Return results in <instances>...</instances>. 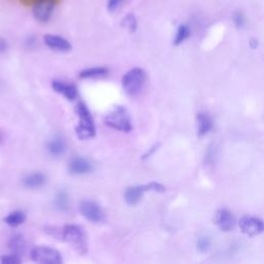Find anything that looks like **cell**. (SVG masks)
<instances>
[{"label":"cell","mask_w":264,"mask_h":264,"mask_svg":"<svg viewBox=\"0 0 264 264\" xmlns=\"http://www.w3.org/2000/svg\"><path fill=\"white\" fill-rule=\"evenodd\" d=\"M75 112L78 117V123L75 128L77 138L83 141L94 138L96 135V129L92 115L87 105L83 102L78 103L75 108Z\"/></svg>","instance_id":"6da1fadb"},{"label":"cell","mask_w":264,"mask_h":264,"mask_svg":"<svg viewBox=\"0 0 264 264\" xmlns=\"http://www.w3.org/2000/svg\"><path fill=\"white\" fill-rule=\"evenodd\" d=\"M63 239L68 243L78 254H86L88 251L87 235L81 226L68 224L63 227Z\"/></svg>","instance_id":"7a4b0ae2"},{"label":"cell","mask_w":264,"mask_h":264,"mask_svg":"<svg viewBox=\"0 0 264 264\" xmlns=\"http://www.w3.org/2000/svg\"><path fill=\"white\" fill-rule=\"evenodd\" d=\"M146 72L142 68H134L125 73L122 78V85L125 92L130 96H136L143 90L146 83Z\"/></svg>","instance_id":"3957f363"},{"label":"cell","mask_w":264,"mask_h":264,"mask_svg":"<svg viewBox=\"0 0 264 264\" xmlns=\"http://www.w3.org/2000/svg\"><path fill=\"white\" fill-rule=\"evenodd\" d=\"M104 123L109 127L118 131L130 132L132 130L129 114L123 107H117L113 112L105 116Z\"/></svg>","instance_id":"277c9868"},{"label":"cell","mask_w":264,"mask_h":264,"mask_svg":"<svg viewBox=\"0 0 264 264\" xmlns=\"http://www.w3.org/2000/svg\"><path fill=\"white\" fill-rule=\"evenodd\" d=\"M31 258L34 262L41 264H61V254L50 247H35L31 251Z\"/></svg>","instance_id":"5b68a950"},{"label":"cell","mask_w":264,"mask_h":264,"mask_svg":"<svg viewBox=\"0 0 264 264\" xmlns=\"http://www.w3.org/2000/svg\"><path fill=\"white\" fill-rule=\"evenodd\" d=\"M240 228L246 235L254 237L264 232V221L256 217L246 216L240 220Z\"/></svg>","instance_id":"8992f818"},{"label":"cell","mask_w":264,"mask_h":264,"mask_svg":"<svg viewBox=\"0 0 264 264\" xmlns=\"http://www.w3.org/2000/svg\"><path fill=\"white\" fill-rule=\"evenodd\" d=\"M55 0H40L33 6V16L40 23L50 21L55 7Z\"/></svg>","instance_id":"52a82bcc"},{"label":"cell","mask_w":264,"mask_h":264,"mask_svg":"<svg viewBox=\"0 0 264 264\" xmlns=\"http://www.w3.org/2000/svg\"><path fill=\"white\" fill-rule=\"evenodd\" d=\"M80 210L84 218L93 223H98L103 218L100 206L93 201H83L80 204Z\"/></svg>","instance_id":"ba28073f"},{"label":"cell","mask_w":264,"mask_h":264,"mask_svg":"<svg viewBox=\"0 0 264 264\" xmlns=\"http://www.w3.org/2000/svg\"><path fill=\"white\" fill-rule=\"evenodd\" d=\"M68 170L71 174L81 175L91 172L93 170V166L90 161L85 159V158L74 157L68 164Z\"/></svg>","instance_id":"9c48e42d"},{"label":"cell","mask_w":264,"mask_h":264,"mask_svg":"<svg viewBox=\"0 0 264 264\" xmlns=\"http://www.w3.org/2000/svg\"><path fill=\"white\" fill-rule=\"evenodd\" d=\"M214 222L220 228V230L224 232H228L232 230L235 225L234 217L232 216V214L229 212V210L224 208L218 210L217 214L215 215Z\"/></svg>","instance_id":"30bf717a"},{"label":"cell","mask_w":264,"mask_h":264,"mask_svg":"<svg viewBox=\"0 0 264 264\" xmlns=\"http://www.w3.org/2000/svg\"><path fill=\"white\" fill-rule=\"evenodd\" d=\"M43 40L48 48L57 52H68L71 50L70 42L59 35L47 34L43 36Z\"/></svg>","instance_id":"8fae6325"},{"label":"cell","mask_w":264,"mask_h":264,"mask_svg":"<svg viewBox=\"0 0 264 264\" xmlns=\"http://www.w3.org/2000/svg\"><path fill=\"white\" fill-rule=\"evenodd\" d=\"M52 88L68 100L72 101L77 97V89L73 84L57 80L52 83Z\"/></svg>","instance_id":"7c38bea8"},{"label":"cell","mask_w":264,"mask_h":264,"mask_svg":"<svg viewBox=\"0 0 264 264\" xmlns=\"http://www.w3.org/2000/svg\"><path fill=\"white\" fill-rule=\"evenodd\" d=\"M146 191H149L148 185H146V186L142 185V186L129 187L128 189H126V191L124 193L125 201L129 205H136L137 203L140 202V200L142 199V197Z\"/></svg>","instance_id":"4fadbf2b"},{"label":"cell","mask_w":264,"mask_h":264,"mask_svg":"<svg viewBox=\"0 0 264 264\" xmlns=\"http://www.w3.org/2000/svg\"><path fill=\"white\" fill-rule=\"evenodd\" d=\"M197 123V134L199 137H203L207 135L208 132L213 129V120L209 115L205 113H199L196 116Z\"/></svg>","instance_id":"5bb4252c"},{"label":"cell","mask_w":264,"mask_h":264,"mask_svg":"<svg viewBox=\"0 0 264 264\" xmlns=\"http://www.w3.org/2000/svg\"><path fill=\"white\" fill-rule=\"evenodd\" d=\"M48 151L53 156H61L66 151V143L63 138L55 137L48 143Z\"/></svg>","instance_id":"9a60e30c"},{"label":"cell","mask_w":264,"mask_h":264,"mask_svg":"<svg viewBox=\"0 0 264 264\" xmlns=\"http://www.w3.org/2000/svg\"><path fill=\"white\" fill-rule=\"evenodd\" d=\"M45 183H46V177L41 172H33L31 174L26 175L23 180L24 186L29 189L39 188Z\"/></svg>","instance_id":"2e32d148"},{"label":"cell","mask_w":264,"mask_h":264,"mask_svg":"<svg viewBox=\"0 0 264 264\" xmlns=\"http://www.w3.org/2000/svg\"><path fill=\"white\" fill-rule=\"evenodd\" d=\"M26 220V215L21 210H15V212L9 214L5 218V222L11 227H18L22 225Z\"/></svg>","instance_id":"e0dca14e"},{"label":"cell","mask_w":264,"mask_h":264,"mask_svg":"<svg viewBox=\"0 0 264 264\" xmlns=\"http://www.w3.org/2000/svg\"><path fill=\"white\" fill-rule=\"evenodd\" d=\"M109 70L105 67H92V68H87L84 69L83 71L80 72L78 76L81 78H94V77H101L107 75Z\"/></svg>","instance_id":"ac0fdd59"},{"label":"cell","mask_w":264,"mask_h":264,"mask_svg":"<svg viewBox=\"0 0 264 264\" xmlns=\"http://www.w3.org/2000/svg\"><path fill=\"white\" fill-rule=\"evenodd\" d=\"M10 248L12 249V251L15 254H18V255L22 254L26 248L25 240L23 239V236L22 235L13 236L10 241Z\"/></svg>","instance_id":"d6986e66"},{"label":"cell","mask_w":264,"mask_h":264,"mask_svg":"<svg viewBox=\"0 0 264 264\" xmlns=\"http://www.w3.org/2000/svg\"><path fill=\"white\" fill-rule=\"evenodd\" d=\"M55 205L61 212H66L69 208V198L65 191H59L55 198Z\"/></svg>","instance_id":"ffe728a7"},{"label":"cell","mask_w":264,"mask_h":264,"mask_svg":"<svg viewBox=\"0 0 264 264\" xmlns=\"http://www.w3.org/2000/svg\"><path fill=\"white\" fill-rule=\"evenodd\" d=\"M190 34H191V31H190L188 26L181 25L180 27L178 28V31H177V34H175V37H174V41H173L174 46H179L182 42H184L190 36Z\"/></svg>","instance_id":"44dd1931"},{"label":"cell","mask_w":264,"mask_h":264,"mask_svg":"<svg viewBox=\"0 0 264 264\" xmlns=\"http://www.w3.org/2000/svg\"><path fill=\"white\" fill-rule=\"evenodd\" d=\"M122 26L130 32H135L138 29V21L134 14H128L122 21Z\"/></svg>","instance_id":"7402d4cb"},{"label":"cell","mask_w":264,"mask_h":264,"mask_svg":"<svg viewBox=\"0 0 264 264\" xmlns=\"http://www.w3.org/2000/svg\"><path fill=\"white\" fill-rule=\"evenodd\" d=\"M3 264H19L21 263V258L18 254H10V255H4L0 259Z\"/></svg>","instance_id":"603a6c76"},{"label":"cell","mask_w":264,"mask_h":264,"mask_svg":"<svg viewBox=\"0 0 264 264\" xmlns=\"http://www.w3.org/2000/svg\"><path fill=\"white\" fill-rule=\"evenodd\" d=\"M197 248L201 253H206L210 248V241L208 237L205 236L199 237L197 241Z\"/></svg>","instance_id":"cb8c5ba5"},{"label":"cell","mask_w":264,"mask_h":264,"mask_svg":"<svg viewBox=\"0 0 264 264\" xmlns=\"http://www.w3.org/2000/svg\"><path fill=\"white\" fill-rule=\"evenodd\" d=\"M233 23L236 26V28H243L245 25V17L242 13H235L233 15Z\"/></svg>","instance_id":"d4e9b609"},{"label":"cell","mask_w":264,"mask_h":264,"mask_svg":"<svg viewBox=\"0 0 264 264\" xmlns=\"http://www.w3.org/2000/svg\"><path fill=\"white\" fill-rule=\"evenodd\" d=\"M148 188H149V191H155L158 193L165 192V187L163 186V185L157 183V182H152V183L148 184Z\"/></svg>","instance_id":"484cf974"},{"label":"cell","mask_w":264,"mask_h":264,"mask_svg":"<svg viewBox=\"0 0 264 264\" xmlns=\"http://www.w3.org/2000/svg\"><path fill=\"white\" fill-rule=\"evenodd\" d=\"M124 0H108V10L111 13H114L118 8L123 4Z\"/></svg>","instance_id":"4316f807"},{"label":"cell","mask_w":264,"mask_h":264,"mask_svg":"<svg viewBox=\"0 0 264 264\" xmlns=\"http://www.w3.org/2000/svg\"><path fill=\"white\" fill-rule=\"evenodd\" d=\"M20 2L24 5V6H34L35 4H37L40 0H20ZM56 2V0H55Z\"/></svg>","instance_id":"83f0119b"},{"label":"cell","mask_w":264,"mask_h":264,"mask_svg":"<svg viewBox=\"0 0 264 264\" xmlns=\"http://www.w3.org/2000/svg\"><path fill=\"white\" fill-rule=\"evenodd\" d=\"M250 43H251V47L253 48V49H255V48H257V40H255V39H251V41H250Z\"/></svg>","instance_id":"f1b7e54d"},{"label":"cell","mask_w":264,"mask_h":264,"mask_svg":"<svg viewBox=\"0 0 264 264\" xmlns=\"http://www.w3.org/2000/svg\"><path fill=\"white\" fill-rule=\"evenodd\" d=\"M0 139H2V138H0Z\"/></svg>","instance_id":"f546056e"}]
</instances>
